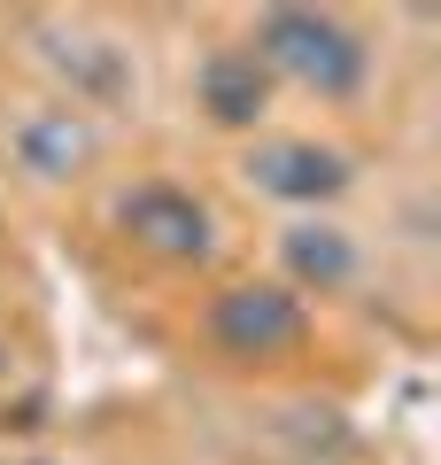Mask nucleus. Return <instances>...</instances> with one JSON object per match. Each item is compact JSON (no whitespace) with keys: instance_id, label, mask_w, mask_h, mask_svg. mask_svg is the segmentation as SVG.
I'll return each instance as SVG.
<instances>
[{"instance_id":"f257e3e1","label":"nucleus","mask_w":441,"mask_h":465,"mask_svg":"<svg viewBox=\"0 0 441 465\" xmlns=\"http://www.w3.org/2000/svg\"><path fill=\"white\" fill-rule=\"evenodd\" d=\"M248 54L263 63V78H287L318 101H348L372 70V47L326 8H263Z\"/></svg>"},{"instance_id":"f03ea898","label":"nucleus","mask_w":441,"mask_h":465,"mask_svg":"<svg viewBox=\"0 0 441 465\" xmlns=\"http://www.w3.org/2000/svg\"><path fill=\"white\" fill-rule=\"evenodd\" d=\"M210 341L240 365H271V357L310 341V302L279 280H240L210 302Z\"/></svg>"},{"instance_id":"7ed1b4c3","label":"nucleus","mask_w":441,"mask_h":465,"mask_svg":"<svg viewBox=\"0 0 441 465\" xmlns=\"http://www.w3.org/2000/svg\"><path fill=\"white\" fill-rule=\"evenodd\" d=\"M116 225H124L132 249L163 256V264H201V256L217 249V217L210 202L194 194V186L179 179H140L116 194Z\"/></svg>"},{"instance_id":"20e7f679","label":"nucleus","mask_w":441,"mask_h":465,"mask_svg":"<svg viewBox=\"0 0 441 465\" xmlns=\"http://www.w3.org/2000/svg\"><path fill=\"white\" fill-rule=\"evenodd\" d=\"M248 186L271 202H294V210H326L348 186V155L326 148V140H256L248 148Z\"/></svg>"},{"instance_id":"39448f33","label":"nucleus","mask_w":441,"mask_h":465,"mask_svg":"<svg viewBox=\"0 0 441 465\" xmlns=\"http://www.w3.org/2000/svg\"><path fill=\"white\" fill-rule=\"evenodd\" d=\"M194 101L210 109V124H225V133H256L263 109H271V78H263V63L248 47H210L194 70Z\"/></svg>"},{"instance_id":"423d86ee","label":"nucleus","mask_w":441,"mask_h":465,"mask_svg":"<svg viewBox=\"0 0 441 465\" xmlns=\"http://www.w3.org/2000/svg\"><path fill=\"white\" fill-rule=\"evenodd\" d=\"M8 148H16V163L32 171V179H47V186H63V179H78L85 163H93V124H85V109H70V101H54V109H32L8 133Z\"/></svg>"},{"instance_id":"0eeeda50","label":"nucleus","mask_w":441,"mask_h":465,"mask_svg":"<svg viewBox=\"0 0 441 465\" xmlns=\"http://www.w3.org/2000/svg\"><path fill=\"white\" fill-rule=\"evenodd\" d=\"M279 256H287V280H279V287H294V295H341V287L357 280V241H348L333 217H302V225H287Z\"/></svg>"},{"instance_id":"6e6552de","label":"nucleus","mask_w":441,"mask_h":465,"mask_svg":"<svg viewBox=\"0 0 441 465\" xmlns=\"http://www.w3.org/2000/svg\"><path fill=\"white\" fill-rule=\"evenodd\" d=\"M47 70L70 85V109L78 101H124L132 94V63H124V47H109V39H85V32H54L47 39Z\"/></svg>"},{"instance_id":"1a4fd4ad","label":"nucleus","mask_w":441,"mask_h":465,"mask_svg":"<svg viewBox=\"0 0 441 465\" xmlns=\"http://www.w3.org/2000/svg\"><path fill=\"white\" fill-rule=\"evenodd\" d=\"M32 465H63V458H32Z\"/></svg>"}]
</instances>
